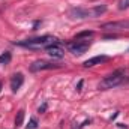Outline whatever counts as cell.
Listing matches in <instances>:
<instances>
[{
    "label": "cell",
    "mask_w": 129,
    "mask_h": 129,
    "mask_svg": "<svg viewBox=\"0 0 129 129\" xmlns=\"http://www.w3.org/2000/svg\"><path fill=\"white\" fill-rule=\"evenodd\" d=\"M57 39L51 38V36H39V38H33L27 41H21V42H15L20 47H27V48H41V47H48L50 44H54Z\"/></svg>",
    "instance_id": "2"
},
{
    "label": "cell",
    "mask_w": 129,
    "mask_h": 129,
    "mask_svg": "<svg viewBox=\"0 0 129 129\" xmlns=\"http://www.w3.org/2000/svg\"><path fill=\"white\" fill-rule=\"evenodd\" d=\"M89 48H90V42H89V41L75 39L74 42H69V44H68V50H69L74 56H83Z\"/></svg>",
    "instance_id": "3"
},
{
    "label": "cell",
    "mask_w": 129,
    "mask_h": 129,
    "mask_svg": "<svg viewBox=\"0 0 129 129\" xmlns=\"http://www.w3.org/2000/svg\"><path fill=\"white\" fill-rule=\"evenodd\" d=\"M125 80V71L123 69H117L116 72H113L111 75L105 77L101 83H99V89L101 90H108V89H113L119 84H122Z\"/></svg>",
    "instance_id": "1"
},
{
    "label": "cell",
    "mask_w": 129,
    "mask_h": 129,
    "mask_svg": "<svg viewBox=\"0 0 129 129\" xmlns=\"http://www.w3.org/2000/svg\"><path fill=\"white\" fill-rule=\"evenodd\" d=\"M60 64H54L47 60H36L30 64V71L32 72H39V71H47V69H59Z\"/></svg>",
    "instance_id": "4"
},
{
    "label": "cell",
    "mask_w": 129,
    "mask_h": 129,
    "mask_svg": "<svg viewBox=\"0 0 129 129\" xmlns=\"http://www.w3.org/2000/svg\"><path fill=\"white\" fill-rule=\"evenodd\" d=\"M107 60H108L107 56H96V57H92V59L86 60V62H84V68H93V66L104 63V62H107Z\"/></svg>",
    "instance_id": "9"
},
{
    "label": "cell",
    "mask_w": 129,
    "mask_h": 129,
    "mask_svg": "<svg viewBox=\"0 0 129 129\" xmlns=\"http://www.w3.org/2000/svg\"><path fill=\"white\" fill-rule=\"evenodd\" d=\"M38 125H39V123H38V119H36V117H32L26 129H36V128H38Z\"/></svg>",
    "instance_id": "13"
},
{
    "label": "cell",
    "mask_w": 129,
    "mask_h": 129,
    "mask_svg": "<svg viewBox=\"0 0 129 129\" xmlns=\"http://www.w3.org/2000/svg\"><path fill=\"white\" fill-rule=\"evenodd\" d=\"M0 89H2V83H0Z\"/></svg>",
    "instance_id": "17"
},
{
    "label": "cell",
    "mask_w": 129,
    "mask_h": 129,
    "mask_svg": "<svg viewBox=\"0 0 129 129\" xmlns=\"http://www.w3.org/2000/svg\"><path fill=\"white\" fill-rule=\"evenodd\" d=\"M12 60V54L9 51H5L3 54H0V64H8Z\"/></svg>",
    "instance_id": "10"
},
{
    "label": "cell",
    "mask_w": 129,
    "mask_h": 129,
    "mask_svg": "<svg viewBox=\"0 0 129 129\" xmlns=\"http://www.w3.org/2000/svg\"><path fill=\"white\" fill-rule=\"evenodd\" d=\"M95 33L92 32V30H86V32H80L77 36H75V39H83V38H90V36H93Z\"/></svg>",
    "instance_id": "12"
},
{
    "label": "cell",
    "mask_w": 129,
    "mask_h": 129,
    "mask_svg": "<svg viewBox=\"0 0 129 129\" xmlns=\"http://www.w3.org/2000/svg\"><path fill=\"white\" fill-rule=\"evenodd\" d=\"M47 107H48V104H47V102H44V104H42V105L39 107L38 113H45V111H47Z\"/></svg>",
    "instance_id": "15"
},
{
    "label": "cell",
    "mask_w": 129,
    "mask_h": 129,
    "mask_svg": "<svg viewBox=\"0 0 129 129\" xmlns=\"http://www.w3.org/2000/svg\"><path fill=\"white\" fill-rule=\"evenodd\" d=\"M83 83H84V81H83V80H80V83H78V86H77V92H80V90H81V87H83Z\"/></svg>",
    "instance_id": "16"
},
{
    "label": "cell",
    "mask_w": 129,
    "mask_h": 129,
    "mask_svg": "<svg viewBox=\"0 0 129 129\" xmlns=\"http://www.w3.org/2000/svg\"><path fill=\"white\" fill-rule=\"evenodd\" d=\"M23 122H24V110H20L17 113V117H15V126L20 128L23 125Z\"/></svg>",
    "instance_id": "11"
},
{
    "label": "cell",
    "mask_w": 129,
    "mask_h": 129,
    "mask_svg": "<svg viewBox=\"0 0 129 129\" xmlns=\"http://www.w3.org/2000/svg\"><path fill=\"white\" fill-rule=\"evenodd\" d=\"M23 83H24V75H23L21 72L14 74V75H12V78H11V89H12V92L15 93V92L23 86Z\"/></svg>",
    "instance_id": "8"
},
{
    "label": "cell",
    "mask_w": 129,
    "mask_h": 129,
    "mask_svg": "<svg viewBox=\"0 0 129 129\" xmlns=\"http://www.w3.org/2000/svg\"><path fill=\"white\" fill-rule=\"evenodd\" d=\"M69 15L72 18H78V20H83V18H95L92 9H83V8H72L69 11Z\"/></svg>",
    "instance_id": "5"
},
{
    "label": "cell",
    "mask_w": 129,
    "mask_h": 129,
    "mask_svg": "<svg viewBox=\"0 0 129 129\" xmlns=\"http://www.w3.org/2000/svg\"><path fill=\"white\" fill-rule=\"evenodd\" d=\"M101 29L105 30H129V21H113V23H105L101 26Z\"/></svg>",
    "instance_id": "6"
},
{
    "label": "cell",
    "mask_w": 129,
    "mask_h": 129,
    "mask_svg": "<svg viewBox=\"0 0 129 129\" xmlns=\"http://www.w3.org/2000/svg\"><path fill=\"white\" fill-rule=\"evenodd\" d=\"M119 9L120 11H125V9H128L129 8V0H119Z\"/></svg>",
    "instance_id": "14"
},
{
    "label": "cell",
    "mask_w": 129,
    "mask_h": 129,
    "mask_svg": "<svg viewBox=\"0 0 129 129\" xmlns=\"http://www.w3.org/2000/svg\"><path fill=\"white\" fill-rule=\"evenodd\" d=\"M47 53H48L51 57H54V59H62V57L64 56L63 48H62L60 45H57V42L48 45V47H47Z\"/></svg>",
    "instance_id": "7"
}]
</instances>
